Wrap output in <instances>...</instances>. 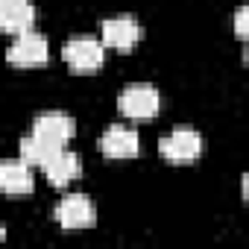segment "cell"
<instances>
[{
  "instance_id": "14",
  "label": "cell",
  "mask_w": 249,
  "mask_h": 249,
  "mask_svg": "<svg viewBox=\"0 0 249 249\" xmlns=\"http://www.w3.org/2000/svg\"><path fill=\"white\" fill-rule=\"evenodd\" d=\"M3 240H6V229H3V226H0V243H3Z\"/></svg>"
},
{
  "instance_id": "1",
  "label": "cell",
  "mask_w": 249,
  "mask_h": 249,
  "mask_svg": "<svg viewBox=\"0 0 249 249\" xmlns=\"http://www.w3.org/2000/svg\"><path fill=\"white\" fill-rule=\"evenodd\" d=\"M65 65L73 71V73H94L103 68V59H106V44L94 36H73L65 50Z\"/></svg>"
},
{
  "instance_id": "13",
  "label": "cell",
  "mask_w": 249,
  "mask_h": 249,
  "mask_svg": "<svg viewBox=\"0 0 249 249\" xmlns=\"http://www.w3.org/2000/svg\"><path fill=\"white\" fill-rule=\"evenodd\" d=\"M246 18H249V9L240 6V9L234 12V36H237L240 41H246Z\"/></svg>"
},
{
  "instance_id": "6",
  "label": "cell",
  "mask_w": 249,
  "mask_h": 249,
  "mask_svg": "<svg viewBox=\"0 0 249 249\" xmlns=\"http://www.w3.org/2000/svg\"><path fill=\"white\" fill-rule=\"evenodd\" d=\"M73 132H76L73 117H71V114H62V111H44V114H38L36 123H33V135L41 138L44 144L56 147V150L68 147L71 138H73Z\"/></svg>"
},
{
  "instance_id": "2",
  "label": "cell",
  "mask_w": 249,
  "mask_h": 249,
  "mask_svg": "<svg viewBox=\"0 0 249 249\" xmlns=\"http://www.w3.org/2000/svg\"><path fill=\"white\" fill-rule=\"evenodd\" d=\"M117 108L123 117L129 120H153L161 108V97L153 85L138 82V85H126L117 97Z\"/></svg>"
},
{
  "instance_id": "5",
  "label": "cell",
  "mask_w": 249,
  "mask_h": 249,
  "mask_svg": "<svg viewBox=\"0 0 249 249\" xmlns=\"http://www.w3.org/2000/svg\"><path fill=\"white\" fill-rule=\"evenodd\" d=\"M53 217L62 229H91L97 223V205L85 194H68L56 202Z\"/></svg>"
},
{
  "instance_id": "8",
  "label": "cell",
  "mask_w": 249,
  "mask_h": 249,
  "mask_svg": "<svg viewBox=\"0 0 249 249\" xmlns=\"http://www.w3.org/2000/svg\"><path fill=\"white\" fill-rule=\"evenodd\" d=\"M100 153L106 159H135L141 153V135L132 126L114 123L100 135Z\"/></svg>"
},
{
  "instance_id": "4",
  "label": "cell",
  "mask_w": 249,
  "mask_h": 249,
  "mask_svg": "<svg viewBox=\"0 0 249 249\" xmlns=\"http://www.w3.org/2000/svg\"><path fill=\"white\" fill-rule=\"evenodd\" d=\"M47 59H50V44L36 30L15 36V44L6 50V62L12 68H44Z\"/></svg>"
},
{
  "instance_id": "9",
  "label": "cell",
  "mask_w": 249,
  "mask_h": 249,
  "mask_svg": "<svg viewBox=\"0 0 249 249\" xmlns=\"http://www.w3.org/2000/svg\"><path fill=\"white\" fill-rule=\"evenodd\" d=\"M41 173H44V179H47L53 188H68L73 179H79L82 161H79L76 153H71L68 147H62V150L50 153V159L41 164Z\"/></svg>"
},
{
  "instance_id": "3",
  "label": "cell",
  "mask_w": 249,
  "mask_h": 249,
  "mask_svg": "<svg viewBox=\"0 0 249 249\" xmlns=\"http://www.w3.org/2000/svg\"><path fill=\"white\" fill-rule=\"evenodd\" d=\"M159 156L170 164H191L202 156V138L191 126H176L159 141Z\"/></svg>"
},
{
  "instance_id": "10",
  "label": "cell",
  "mask_w": 249,
  "mask_h": 249,
  "mask_svg": "<svg viewBox=\"0 0 249 249\" xmlns=\"http://www.w3.org/2000/svg\"><path fill=\"white\" fill-rule=\"evenodd\" d=\"M36 6L30 0H0V30L9 36H21L36 30Z\"/></svg>"
},
{
  "instance_id": "12",
  "label": "cell",
  "mask_w": 249,
  "mask_h": 249,
  "mask_svg": "<svg viewBox=\"0 0 249 249\" xmlns=\"http://www.w3.org/2000/svg\"><path fill=\"white\" fill-rule=\"evenodd\" d=\"M50 153H56V147L44 144V141H41V138H36L33 132L21 141V161H27L30 167H41V164L50 159Z\"/></svg>"
},
{
  "instance_id": "7",
  "label": "cell",
  "mask_w": 249,
  "mask_h": 249,
  "mask_svg": "<svg viewBox=\"0 0 249 249\" xmlns=\"http://www.w3.org/2000/svg\"><path fill=\"white\" fill-rule=\"evenodd\" d=\"M141 36H144V27H141L138 18H132V15H117V18L103 21V36H100V41H103L106 47H111V50L126 53V50H132V47L141 41Z\"/></svg>"
},
{
  "instance_id": "11",
  "label": "cell",
  "mask_w": 249,
  "mask_h": 249,
  "mask_svg": "<svg viewBox=\"0 0 249 249\" xmlns=\"http://www.w3.org/2000/svg\"><path fill=\"white\" fill-rule=\"evenodd\" d=\"M36 179H33V167L21 159H9L0 161V191L9 196H27L33 194Z\"/></svg>"
}]
</instances>
